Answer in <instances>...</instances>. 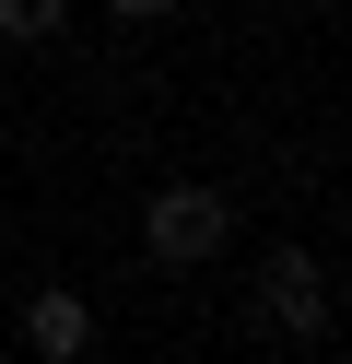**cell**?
<instances>
[{
  "label": "cell",
  "mask_w": 352,
  "mask_h": 364,
  "mask_svg": "<svg viewBox=\"0 0 352 364\" xmlns=\"http://www.w3.org/2000/svg\"><path fill=\"white\" fill-rule=\"evenodd\" d=\"M211 247H223V200H211V188H164L153 200V259H211Z\"/></svg>",
  "instance_id": "cell-1"
},
{
  "label": "cell",
  "mask_w": 352,
  "mask_h": 364,
  "mask_svg": "<svg viewBox=\"0 0 352 364\" xmlns=\"http://www.w3.org/2000/svg\"><path fill=\"white\" fill-rule=\"evenodd\" d=\"M317 317H329V270H317V259H270V282H258V329L305 341Z\"/></svg>",
  "instance_id": "cell-2"
},
{
  "label": "cell",
  "mask_w": 352,
  "mask_h": 364,
  "mask_svg": "<svg viewBox=\"0 0 352 364\" xmlns=\"http://www.w3.org/2000/svg\"><path fill=\"white\" fill-rule=\"evenodd\" d=\"M23 341H36L47 364H70V353H82V294H36V317H23Z\"/></svg>",
  "instance_id": "cell-3"
},
{
  "label": "cell",
  "mask_w": 352,
  "mask_h": 364,
  "mask_svg": "<svg viewBox=\"0 0 352 364\" xmlns=\"http://www.w3.org/2000/svg\"><path fill=\"white\" fill-rule=\"evenodd\" d=\"M70 0H0V36H59Z\"/></svg>",
  "instance_id": "cell-4"
},
{
  "label": "cell",
  "mask_w": 352,
  "mask_h": 364,
  "mask_svg": "<svg viewBox=\"0 0 352 364\" xmlns=\"http://www.w3.org/2000/svg\"><path fill=\"white\" fill-rule=\"evenodd\" d=\"M117 12H129V24H153V12H164V0H117Z\"/></svg>",
  "instance_id": "cell-5"
}]
</instances>
